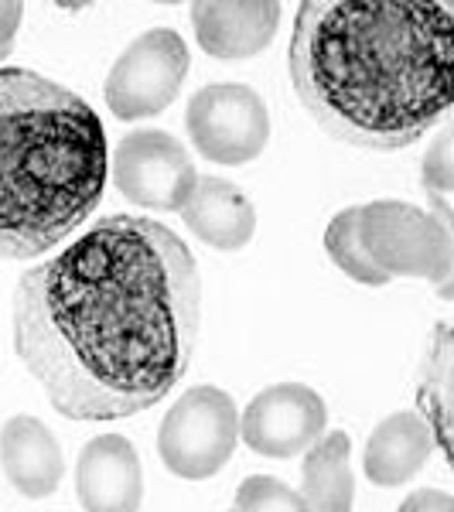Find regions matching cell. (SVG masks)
I'll list each match as a JSON object with an SVG mask.
<instances>
[{
  "instance_id": "cell-1",
  "label": "cell",
  "mask_w": 454,
  "mask_h": 512,
  "mask_svg": "<svg viewBox=\"0 0 454 512\" xmlns=\"http://www.w3.org/2000/svg\"><path fill=\"white\" fill-rule=\"evenodd\" d=\"M202 335V274L175 229L106 216L14 291V352L48 403L117 424L168 400Z\"/></svg>"
},
{
  "instance_id": "cell-2",
  "label": "cell",
  "mask_w": 454,
  "mask_h": 512,
  "mask_svg": "<svg viewBox=\"0 0 454 512\" xmlns=\"http://www.w3.org/2000/svg\"><path fill=\"white\" fill-rule=\"evenodd\" d=\"M451 55L454 7L441 0H304L287 72L328 137L400 151L451 110Z\"/></svg>"
},
{
  "instance_id": "cell-3",
  "label": "cell",
  "mask_w": 454,
  "mask_h": 512,
  "mask_svg": "<svg viewBox=\"0 0 454 512\" xmlns=\"http://www.w3.org/2000/svg\"><path fill=\"white\" fill-rule=\"evenodd\" d=\"M110 178L99 113L35 69H0V260H38L96 212Z\"/></svg>"
},
{
  "instance_id": "cell-4",
  "label": "cell",
  "mask_w": 454,
  "mask_h": 512,
  "mask_svg": "<svg viewBox=\"0 0 454 512\" xmlns=\"http://www.w3.org/2000/svg\"><path fill=\"white\" fill-rule=\"evenodd\" d=\"M359 229L369 256L386 277H420L441 284V297H451L454 239L434 212L400 198H376L359 205Z\"/></svg>"
},
{
  "instance_id": "cell-5",
  "label": "cell",
  "mask_w": 454,
  "mask_h": 512,
  "mask_svg": "<svg viewBox=\"0 0 454 512\" xmlns=\"http://www.w3.org/2000/svg\"><path fill=\"white\" fill-rule=\"evenodd\" d=\"M239 444V410L219 386H192L161 420L158 454L171 475L202 482L226 468Z\"/></svg>"
},
{
  "instance_id": "cell-6",
  "label": "cell",
  "mask_w": 454,
  "mask_h": 512,
  "mask_svg": "<svg viewBox=\"0 0 454 512\" xmlns=\"http://www.w3.org/2000/svg\"><path fill=\"white\" fill-rule=\"evenodd\" d=\"M192 69L185 38L171 28H151L137 35L106 76V106L117 120L158 117L175 103Z\"/></svg>"
},
{
  "instance_id": "cell-7",
  "label": "cell",
  "mask_w": 454,
  "mask_h": 512,
  "mask_svg": "<svg viewBox=\"0 0 454 512\" xmlns=\"http://www.w3.org/2000/svg\"><path fill=\"white\" fill-rule=\"evenodd\" d=\"M185 127L202 158L239 168L257 161L270 144L267 103L243 82H212L188 103Z\"/></svg>"
},
{
  "instance_id": "cell-8",
  "label": "cell",
  "mask_w": 454,
  "mask_h": 512,
  "mask_svg": "<svg viewBox=\"0 0 454 512\" xmlns=\"http://www.w3.org/2000/svg\"><path fill=\"white\" fill-rule=\"evenodd\" d=\"M110 178L127 202L154 212H181L198 185L195 161L164 130H130L110 158Z\"/></svg>"
},
{
  "instance_id": "cell-9",
  "label": "cell",
  "mask_w": 454,
  "mask_h": 512,
  "mask_svg": "<svg viewBox=\"0 0 454 512\" xmlns=\"http://www.w3.org/2000/svg\"><path fill=\"white\" fill-rule=\"evenodd\" d=\"M328 424L325 400L304 383H277L246 403L239 414V441L263 458H297L321 441Z\"/></svg>"
},
{
  "instance_id": "cell-10",
  "label": "cell",
  "mask_w": 454,
  "mask_h": 512,
  "mask_svg": "<svg viewBox=\"0 0 454 512\" xmlns=\"http://www.w3.org/2000/svg\"><path fill=\"white\" fill-rule=\"evenodd\" d=\"M76 492L86 512H140L144 472L137 448L120 434H99L76 461Z\"/></svg>"
},
{
  "instance_id": "cell-11",
  "label": "cell",
  "mask_w": 454,
  "mask_h": 512,
  "mask_svg": "<svg viewBox=\"0 0 454 512\" xmlns=\"http://www.w3.org/2000/svg\"><path fill=\"white\" fill-rule=\"evenodd\" d=\"M195 38L212 59H253L274 41L280 28V4H192Z\"/></svg>"
},
{
  "instance_id": "cell-12",
  "label": "cell",
  "mask_w": 454,
  "mask_h": 512,
  "mask_svg": "<svg viewBox=\"0 0 454 512\" xmlns=\"http://www.w3.org/2000/svg\"><path fill=\"white\" fill-rule=\"evenodd\" d=\"M0 461L11 485L28 499H45L62 485L65 458L55 434L38 417H11L0 431Z\"/></svg>"
},
{
  "instance_id": "cell-13",
  "label": "cell",
  "mask_w": 454,
  "mask_h": 512,
  "mask_svg": "<svg viewBox=\"0 0 454 512\" xmlns=\"http://www.w3.org/2000/svg\"><path fill=\"white\" fill-rule=\"evenodd\" d=\"M181 219L205 246L226 253L243 250L257 233V209L226 178H198L192 198L181 209Z\"/></svg>"
},
{
  "instance_id": "cell-14",
  "label": "cell",
  "mask_w": 454,
  "mask_h": 512,
  "mask_svg": "<svg viewBox=\"0 0 454 512\" xmlns=\"http://www.w3.org/2000/svg\"><path fill=\"white\" fill-rule=\"evenodd\" d=\"M431 441L434 437L431 427L424 424V417L400 410V414L386 417L373 431V437H369L362 468H366V475L373 478V485H379V489L407 485L431 458Z\"/></svg>"
},
{
  "instance_id": "cell-15",
  "label": "cell",
  "mask_w": 454,
  "mask_h": 512,
  "mask_svg": "<svg viewBox=\"0 0 454 512\" xmlns=\"http://www.w3.org/2000/svg\"><path fill=\"white\" fill-rule=\"evenodd\" d=\"M352 441L345 431L321 434L318 444L304 451L301 499L311 512H352L356 502V475H352Z\"/></svg>"
},
{
  "instance_id": "cell-16",
  "label": "cell",
  "mask_w": 454,
  "mask_h": 512,
  "mask_svg": "<svg viewBox=\"0 0 454 512\" xmlns=\"http://www.w3.org/2000/svg\"><path fill=\"white\" fill-rule=\"evenodd\" d=\"M325 250H328V256H332L335 267L342 270V274H349L352 280H359V284H366V287L390 284V277H386L383 270L376 267L373 256H369V250H366V243H362L359 205H352V209H342L332 222H328Z\"/></svg>"
},
{
  "instance_id": "cell-17",
  "label": "cell",
  "mask_w": 454,
  "mask_h": 512,
  "mask_svg": "<svg viewBox=\"0 0 454 512\" xmlns=\"http://www.w3.org/2000/svg\"><path fill=\"white\" fill-rule=\"evenodd\" d=\"M448 376H451V332L448 325H437L434 328V342L427 349V366H424V379H420V407L424 414L434 420L431 424V437L441 441V454L448 458Z\"/></svg>"
},
{
  "instance_id": "cell-18",
  "label": "cell",
  "mask_w": 454,
  "mask_h": 512,
  "mask_svg": "<svg viewBox=\"0 0 454 512\" xmlns=\"http://www.w3.org/2000/svg\"><path fill=\"white\" fill-rule=\"evenodd\" d=\"M233 512H311L301 492L284 485L274 475H250L239 485Z\"/></svg>"
},
{
  "instance_id": "cell-19",
  "label": "cell",
  "mask_w": 454,
  "mask_h": 512,
  "mask_svg": "<svg viewBox=\"0 0 454 512\" xmlns=\"http://www.w3.org/2000/svg\"><path fill=\"white\" fill-rule=\"evenodd\" d=\"M424 188L434 195V205H437V222L451 229V209H448V195L454 192V144H451V130H444L441 137L431 144L424 158Z\"/></svg>"
},
{
  "instance_id": "cell-20",
  "label": "cell",
  "mask_w": 454,
  "mask_h": 512,
  "mask_svg": "<svg viewBox=\"0 0 454 512\" xmlns=\"http://www.w3.org/2000/svg\"><path fill=\"white\" fill-rule=\"evenodd\" d=\"M396 512H454V499L444 489H417Z\"/></svg>"
},
{
  "instance_id": "cell-21",
  "label": "cell",
  "mask_w": 454,
  "mask_h": 512,
  "mask_svg": "<svg viewBox=\"0 0 454 512\" xmlns=\"http://www.w3.org/2000/svg\"><path fill=\"white\" fill-rule=\"evenodd\" d=\"M21 18H24V7L14 4V0H0V62L11 55V45L18 38V28H21Z\"/></svg>"
}]
</instances>
